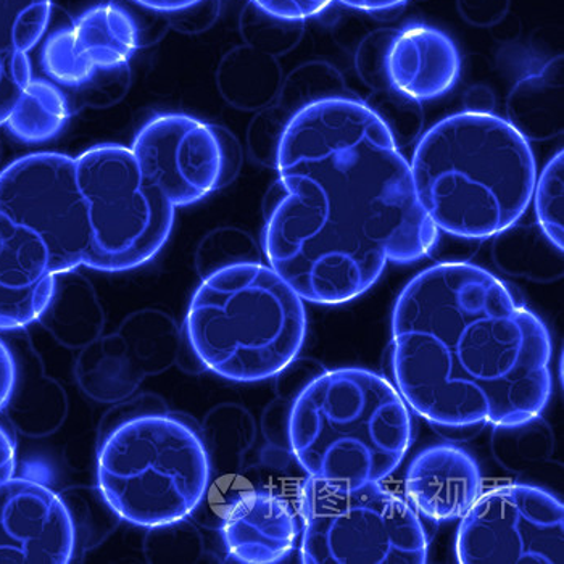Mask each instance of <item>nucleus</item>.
<instances>
[{
  "label": "nucleus",
  "instance_id": "aec40b11",
  "mask_svg": "<svg viewBox=\"0 0 564 564\" xmlns=\"http://www.w3.org/2000/svg\"><path fill=\"white\" fill-rule=\"evenodd\" d=\"M41 325L66 348H85L102 336L106 315L90 282L76 270L55 274L54 294Z\"/></svg>",
  "mask_w": 564,
  "mask_h": 564
},
{
  "label": "nucleus",
  "instance_id": "39448f33",
  "mask_svg": "<svg viewBox=\"0 0 564 564\" xmlns=\"http://www.w3.org/2000/svg\"><path fill=\"white\" fill-rule=\"evenodd\" d=\"M304 299L260 261L231 264L204 278L186 316L191 350L208 371L259 382L284 371L306 336Z\"/></svg>",
  "mask_w": 564,
  "mask_h": 564
},
{
  "label": "nucleus",
  "instance_id": "2f4dec72",
  "mask_svg": "<svg viewBox=\"0 0 564 564\" xmlns=\"http://www.w3.org/2000/svg\"><path fill=\"white\" fill-rule=\"evenodd\" d=\"M33 79V66L28 54L0 51V127L7 123Z\"/></svg>",
  "mask_w": 564,
  "mask_h": 564
},
{
  "label": "nucleus",
  "instance_id": "f03ea898",
  "mask_svg": "<svg viewBox=\"0 0 564 564\" xmlns=\"http://www.w3.org/2000/svg\"><path fill=\"white\" fill-rule=\"evenodd\" d=\"M545 323L478 264L438 263L403 288L392 313L397 391L435 426H524L552 395Z\"/></svg>",
  "mask_w": 564,
  "mask_h": 564
},
{
  "label": "nucleus",
  "instance_id": "6ab92c4d",
  "mask_svg": "<svg viewBox=\"0 0 564 564\" xmlns=\"http://www.w3.org/2000/svg\"><path fill=\"white\" fill-rule=\"evenodd\" d=\"M563 55L524 76L507 99V121L525 141H549L563 132Z\"/></svg>",
  "mask_w": 564,
  "mask_h": 564
},
{
  "label": "nucleus",
  "instance_id": "f8f14e48",
  "mask_svg": "<svg viewBox=\"0 0 564 564\" xmlns=\"http://www.w3.org/2000/svg\"><path fill=\"white\" fill-rule=\"evenodd\" d=\"M75 555V528L58 494L26 478L0 484V563L66 564Z\"/></svg>",
  "mask_w": 564,
  "mask_h": 564
},
{
  "label": "nucleus",
  "instance_id": "423d86ee",
  "mask_svg": "<svg viewBox=\"0 0 564 564\" xmlns=\"http://www.w3.org/2000/svg\"><path fill=\"white\" fill-rule=\"evenodd\" d=\"M97 482L120 520L148 529L172 524L186 520L204 500L210 458L186 421L145 413L104 435Z\"/></svg>",
  "mask_w": 564,
  "mask_h": 564
},
{
  "label": "nucleus",
  "instance_id": "dca6fc26",
  "mask_svg": "<svg viewBox=\"0 0 564 564\" xmlns=\"http://www.w3.org/2000/svg\"><path fill=\"white\" fill-rule=\"evenodd\" d=\"M223 539L240 563L282 562L299 538L297 518L281 497L247 492L232 501L223 520Z\"/></svg>",
  "mask_w": 564,
  "mask_h": 564
},
{
  "label": "nucleus",
  "instance_id": "c85d7f7f",
  "mask_svg": "<svg viewBox=\"0 0 564 564\" xmlns=\"http://www.w3.org/2000/svg\"><path fill=\"white\" fill-rule=\"evenodd\" d=\"M55 274L26 288L0 285V329H20L37 322L54 294Z\"/></svg>",
  "mask_w": 564,
  "mask_h": 564
},
{
  "label": "nucleus",
  "instance_id": "f3484780",
  "mask_svg": "<svg viewBox=\"0 0 564 564\" xmlns=\"http://www.w3.org/2000/svg\"><path fill=\"white\" fill-rule=\"evenodd\" d=\"M351 97L343 75L326 62H308L282 79L276 99L257 111L247 132L250 153L257 162L273 165L282 132L295 115L319 100Z\"/></svg>",
  "mask_w": 564,
  "mask_h": 564
},
{
  "label": "nucleus",
  "instance_id": "0eeeda50",
  "mask_svg": "<svg viewBox=\"0 0 564 564\" xmlns=\"http://www.w3.org/2000/svg\"><path fill=\"white\" fill-rule=\"evenodd\" d=\"M302 562L424 564L426 531L409 501L381 482L308 478L301 494Z\"/></svg>",
  "mask_w": 564,
  "mask_h": 564
},
{
  "label": "nucleus",
  "instance_id": "72a5a7b5",
  "mask_svg": "<svg viewBox=\"0 0 564 564\" xmlns=\"http://www.w3.org/2000/svg\"><path fill=\"white\" fill-rule=\"evenodd\" d=\"M15 358L10 347L0 339V410L9 402L10 393L15 386Z\"/></svg>",
  "mask_w": 564,
  "mask_h": 564
},
{
  "label": "nucleus",
  "instance_id": "9b49d317",
  "mask_svg": "<svg viewBox=\"0 0 564 564\" xmlns=\"http://www.w3.org/2000/svg\"><path fill=\"white\" fill-rule=\"evenodd\" d=\"M145 180L174 207H186L228 183L218 130L189 115H160L135 134L131 148Z\"/></svg>",
  "mask_w": 564,
  "mask_h": 564
},
{
  "label": "nucleus",
  "instance_id": "f257e3e1",
  "mask_svg": "<svg viewBox=\"0 0 564 564\" xmlns=\"http://www.w3.org/2000/svg\"><path fill=\"white\" fill-rule=\"evenodd\" d=\"M274 166L280 180L267 198L263 249L306 302L347 304L388 263L426 259L437 246L410 163L384 123L354 97L319 100L295 115Z\"/></svg>",
  "mask_w": 564,
  "mask_h": 564
},
{
  "label": "nucleus",
  "instance_id": "cd10ccee",
  "mask_svg": "<svg viewBox=\"0 0 564 564\" xmlns=\"http://www.w3.org/2000/svg\"><path fill=\"white\" fill-rule=\"evenodd\" d=\"M564 160L563 151L556 153L545 169L535 180L534 198L535 215H538L539 226L542 235L549 239L552 246H555L560 252H563V232H564Z\"/></svg>",
  "mask_w": 564,
  "mask_h": 564
},
{
  "label": "nucleus",
  "instance_id": "b1692460",
  "mask_svg": "<svg viewBox=\"0 0 564 564\" xmlns=\"http://www.w3.org/2000/svg\"><path fill=\"white\" fill-rule=\"evenodd\" d=\"M69 107L55 83L33 79L24 89L6 127L17 139L30 144L45 142L64 130Z\"/></svg>",
  "mask_w": 564,
  "mask_h": 564
},
{
  "label": "nucleus",
  "instance_id": "2eb2a0df",
  "mask_svg": "<svg viewBox=\"0 0 564 564\" xmlns=\"http://www.w3.org/2000/svg\"><path fill=\"white\" fill-rule=\"evenodd\" d=\"M462 58L454 41L424 24L397 30L388 54V76L393 89L412 99L434 100L456 85Z\"/></svg>",
  "mask_w": 564,
  "mask_h": 564
},
{
  "label": "nucleus",
  "instance_id": "58836bf2",
  "mask_svg": "<svg viewBox=\"0 0 564 564\" xmlns=\"http://www.w3.org/2000/svg\"><path fill=\"white\" fill-rule=\"evenodd\" d=\"M3 259H6V249H3V246H0V267H2Z\"/></svg>",
  "mask_w": 564,
  "mask_h": 564
},
{
  "label": "nucleus",
  "instance_id": "a878e982",
  "mask_svg": "<svg viewBox=\"0 0 564 564\" xmlns=\"http://www.w3.org/2000/svg\"><path fill=\"white\" fill-rule=\"evenodd\" d=\"M73 528H75L76 555L83 550L93 549L113 531L118 517L102 492L94 489H68L62 494Z\"/></svg>",
  "mask_w": 564,
  "mask_h": 564
},
{
  "label": "nucleus",
  "instance_id": "bb28decb",
  "mask_svg": "<svg viewBox=\"0 0 564 564\" xmlns=\"http://www.w3.org/2000/svg\"><path fill=\"white\" fill-rule=\"evenodd\" d=\"M364 104L384 123L397 148H406L414 139L420 138L424 127L423 106L420 100L412 99L393 87H384L371 90Z\"/></svg>",
  "mask_w": 564,
  "mask_h": 564
},
{
  "label": "nucleus",
  "instance_id": "1a4fd4ad",
  "mask_svg": "<svg viewBox=\"0 0 564 564\" xmlns=\"http://www.w3.org/2000/svg\"><path fill=\"white\" fill-rule=\"evenodd\" d=\"M75 165L90 226L83 267L120 273L151 261L169 242L176 207L145 180L131 149L97 145Z\"/></svg>",
  "mask_w": 564,
  "mask_h": 564
},
{
  "label": "nucleus",
  "instance_id": "6e6552de",
  "mask_svg": "<svg viewBox=\"0 0 564 564\" xmlns=\"http://www.w3.org/2000/svg\"><path fill=\"white\" fill-rule=\"evenodd\" d=\"M89 215L75 159L31 153L0 173V246L37 274H61L85 263Z\"/></svg>",
  "mask_w": 564,
  "mask_h": 564
},
{
  "label": "nucleus",
  "instance_id": "393cba45",
  "mask_svg": "<svg viewBox=\"0 0 564 564\" xmlns=\"http://www.w3.org/2000/svg\"><path fill=\"white\" fill-rule=\"evenodd\" d=\"M52 0H0V51H33L51 22Z\"/></svg>",
  "mask_w": 564,
  "mask_h": 564
},
{
  "label": "nucleus",
  "instance_id": "ddd939ff",
  "mask_svg": "<svg viewBox=\"0 0 564 564\" xmlns=\"http://www.w3.org/2000/svg\"><path fill=\"white\" fill-rule=\"evenodd\" d=\"M138 47L134 20L117 6H99L45 41L41 64L52 82L78 87L97 73L127 65Z\"/></svg>",
  "mask_w": 564,
  "mask_h": 564
},
{
  "label": "nucleus",
  "instance_id": "4c0bfd02",
  "mask_svg": "<svg viewBox=\"0 0 564 564\" xmlns=\"http://www.w3.org/2000/svg\"><path fill=\"white\" fill-rule=\"evenodd\" d=\"M134 2L156 12L176 13L196 6L200 0H134Z\"/></svg>",
  "mask_w": 564,
  "mask_h": 564
},
{
  "label": "nucleus",
  "instance_id": "20e7f679",
  "mask_svg": "<svg viewBox=\"0 0 564 564\" xmlns=\"http://www.w3.org/2000/svg\"><path fill=\"white\" fill-rule=\"evenodd\" d=\"M288 433L308 478L382 482L405 458L413 423L410 406L388 379L343 368L306 386L292 405Z\"/></svg>",
  "mask_w": 564,
  "mask_h": 564
},
{
  "label": "nucleus",
  "instance_id": "c756f323",
  "mask_svg": "<svg viewBox=\"0 0 564 564\" xmlns=\"http://www.w3.org/2000/svg\"><path fill=\"white\" fill-rule=\"evenodd\" d=\"M257 259L256 243L236 229L212 232L197 250V270L202 278L231 264L249 263Z\"/></svg>",
  "mask_w": 564,
  "mask_h": 564
},
{
  "label": "nucleus",
  "instance_id": "473e14b6",
  "mask_svg": "<svg viewBox=\"0 0 564 564\" xmlns=\"http://www.w3.org/2000/svg\"><path fill=\"white\" fill-rule=\"evenodd\" d=\"M511 0H456L459 17L476 28H492L510 12Z\"/></svg>",
  "mask_w": 564,
  "mask_h": 564
},
{
  "label": "nucleus",
  "instance_id": "c9c22d12",
  "mask_svg": "<svg viewBox=\"0 0 564 564\" xmlns=\"http://www.w3.org/2000/svg\"><path fill=\"white\" fill-rule=\"evenodd\" d=\"M15 466V444L12 435L7 433L6 427L0 426V484L13 478Z\"/></svg>",
  "mask_w": 564,
  "mask_h": 564
},
{
  "label": "nucleus",
  "instance_id": "4be33fe9",
  "mask_svg": "<svg viewBox=\"0 0 564 564\" xmlns=\"http://www.w3.org/2000/svg\"><path fill=\"white\" fill-rule=\"evenodd\" d=\"M75 371L86 395L104 403L127 400L144 378L118 334L100 336L83 348Z\"/></svg>",
  "mask_w": 564,
  "mask_h": 564
},
{
  "label": "nucleus",
  "instance_id": "412c9836",
  "mask_svg": "<svg viewBox=\"0 0 564 564\" xmlns=\"http://www.w3.org/2000/svg\"><path fill=\"white\" fill-rule=\"evenodd\" d=\"M217 83L229 106L243 111H259L270 106L280 93L281 66L259 48L238 47L219 64Z\"/></svg>",
  "mask_w": 564,
  "mask_h": 564
},
{
  "label": "nucleus",
  "instance_id": "f704fd0d",
  "mask_svg": "<svg viewBox=\"0 0 564 564\" xmlns=\"http://www.w3.org/2000/svg\"><path fill=\"white\" fill-rule=\"evenodd\" d=\"M465 111L473 113H494L496 110V96L486 86H473L463 96Z\"/></svg>",
  "mask_w": 564,
  "mask_h": 564
},
{
  "label": "nucleus",
  "instance_id": "e433bc0d",
  "mask_svg": "<svg viewBox=\"0 0 564 564\" xmlns=\"http://www.w3.org/2000/svg\"><path fill=\"white\" fill-rule=\"evenodd\" d=\"M350 9L364 10V12L379 13L399 9L406 0H334Z\"/></svg>",
  "mask_w": 564,
  "mask_h": 564
},
{
  "label": "nucleus",
  "instance_id": "5701e85b",
  "mask_svg": "<svg viewBox=\"0 0 564 564\" xmlns=\"http://www.w3.org/2000/svg\"><path fill=\"white\" fill-rule=\"evenodd\" d=\"M131 360L142 376L166 371L180 351L177 326L169 313L145 308L132 313L118 329Z\"/></svg>",
  "mask_w": 564,
  "mask_h": 564
},
{
  "label": "nucleus",
  "instance_id": "a211bd4d",
  "mask_svg": "<svg viewBox=\"0 0 564 564\" xmlns=\"http://www.w3.org/2000/svg\"><path fill=\"white\" fill-rule=\"evenodd\" d=\"M15 358V386L9 402L3 406L7 417L28 437H45L62 426L68 402L62 386L48 378L36 351L30 344L19 343L10 348Z\"/></svg>",
  "mask_w": 564,
  "mask_h": 564
},
{
  "label": "nucleus",
  "instance_id": "4468645a",
  "mask_svg": "<svg viewBox=\"0 0 564 564\" xmlns=\"http://www.w3.org/2000/svg\"><path fill=\"white\" fill-rule=\"evenodd\" d=\"M482 489L478 463L455 445H434L421 452L405 476L410 507L437 522L465 517Z\"/></svg>",
  "mask_w": 564,
  "mask_h": 564
},
{
  "label": "nucleus",
  "instance_id": "7c9ffc66",
  "mask_svg": "<svg viewBox=\"0 0 564 564\" xmlns=\"http://www.w3.org/2000/svg\"><path fill=\"white\" fill-rule=\"evenodd\" d=\"M395 33L393 28L371 31L355 52V68L361 82L371 90L392 87L388 76V54Z\"/></svg>",
  "mask_w": 564,
  "mask_h": 564
},
{
  "label": "nucleus",
  "instance_id": "7ed1b4c3",
  "mask_svg": "<svg viewBox=\"0 0 564 564\" xmlns=\"http://www.w3.org/2000/svg\"><path fill=\"white\" fill-rule=\"evenodd\" d=\"M414 196L438 231L489 239L513 228L538 180L531 145L503 118L462 111L421 135L413 152Z\"/></svg>",
  "mask_w": 564,
  "mask_h": 564
},
{
  "label": "nucleus",
  "instance_id": "9d476101",
  "mask_svg": "<svg viewBox=\"0 0 564 564\" xmlns=\"http://www.w3.org/2000/svg\"><path fill=\"white\" fill-rule=\"evenodd\" d=\"M455 546L463 564H563V503L541 487H494L462 518Z\"/></svg>",
  "mask_w": 564,
  "mask_h": 564
}]
</instances>
